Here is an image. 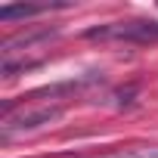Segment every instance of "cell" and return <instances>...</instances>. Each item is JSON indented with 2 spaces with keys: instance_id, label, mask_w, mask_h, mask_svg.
<instances>
[{
  "instance_id": "1",
  "label": "cell",
  "mask_w": 158,
  "mask_h": 158,
  "mask_svg": "<svg viewBox=\"0 0 158 158\" xmlns=\"http://www.w3.org/2000/svg\"><path fill=\"white\" fill-rule=\"evenodd\" d=\"M87 37H118V40L149 44V40H158V22H115L106 28H90Z\"/></svg>"
},
{
  "instance_id": "2",
  "label": "cell",
  "mask_w": 158,
  "mask_h": 158,
  "mask_svg": "<svg viewBox=\"0 0 158 158\" xmlns=\"http://www.w3.org/2000/svg\"><path fill=\"white\" fill-rule=\"evenodd\" d=\"M56 118H62V109L59 106H44V109H34V112H22L19 118H6L3 136H10L16 130H37V127H44V124H50Z\"/></svg>"
},
{
  "instance_id": "3",
  "label": "cell",
  "mask_w": 158,
  "mask_h": 158,
  "mask_svg": "<svg viewBox=\"0 0 158 158\" xmlns=\"http://www.w3.org/2000/svg\"><path fill=\"white\" fill-rule=\"evenodd\" d=\"M47 6L40 3H19V6H0V19L3 22H13V19H28V16H37L44 13Z\"/></svg>"
}]
</instances>
